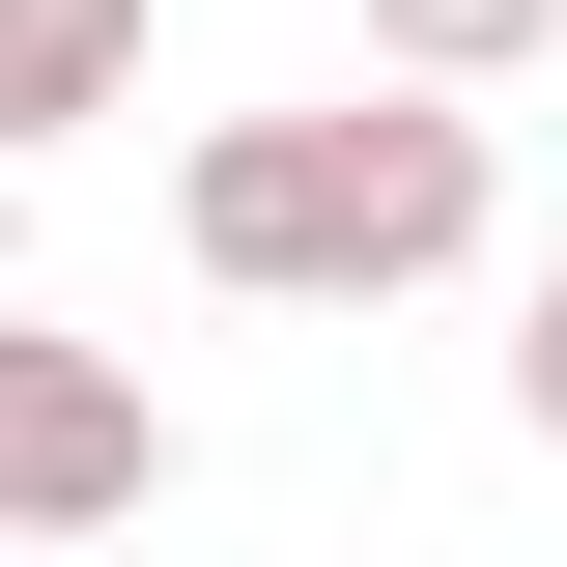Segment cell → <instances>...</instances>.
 Wrapping results in <instances>:
<instances>
[{
  "label": "cell",
  "instance_id": "obj_1",
  "mask_svg": "<svg viewBox=\"0 0 567 567\" xmlns=\"http://www.w3.org/2000/svg\"><path fill=\"white\" fill-rule=\"evenodd\" d=\"M171 227H199L227 312H398V284L483 256V85H341V114H199V171H171Z\"/></svg>",
  "mask_w": 567,
  "mask_h": 567
},
{
  "label": "cell",
  "instance_id": "obj_2",
  "mask_svg": "<svg viewBox=\"0 0 567 567\" xmlns=\"http://www.w3.org/2000/svg\"><path fill=\"white\" fill-rule=\"evenodd\" d=\"M142 483H171V398L58 312H0V539H114Z\"/></svg>",
  "mask_w": 567,
  "mask_h": 567
},
{
  "label": "cell",
  "instance_id": "obj_3",
  "mask_svg": "<svg viewBox=\"0 0 567 567\" xmlns=\"http://www.w3.org/2000/svg\"><path fill=\"white\" fill-rule=\"evenodd\" d=\"M85 114H142V0H0V171Z\"/></svg>",
  "mask_w": 567,
  "mask_h": 567
},
{
  "label": "cell",
  "instance_id": "obj_4",
  "mask_svg": "<svg viewBox=\"0 0 567 567\" xmlns=\"http://www.w3.org/2000/svg\"><path fill=\"white\" fill-rule=\"evenodd\" d=\"M539 29H567V0H369V58H425V85H511Z\"/></svg>",
  "mask_w": 567,
  "mask_h": 567
},
{
  "label": "cell",
  "instance_id": "obj_5",
  "mask_svg": "<svg viewBox=\"0 0 567 567\" xmlns=\"http://www.w3.org/2000/svg\"><path fill=\"white\" fill-rule=\"evenodd\" d=\"M511 425L567 454V256H539V312H511Z\"/></svg>",
  "mask_w": 567,
  "mask_h": 567
}]
</instances>
